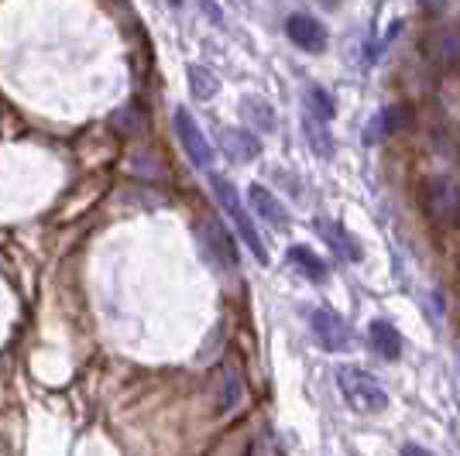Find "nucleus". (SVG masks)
Instances as JSON below:
<instances>
[{
  "mask_svg": "<svg viewBox=\"0 0 460 456\" xmlns=\"http://www.w3.org/2000/svg\"><path fill=\"white\" fill-rule=\"evenodd\" d=\"M210 186H213V196H217V203H220V206H224V213H227L230 220H234V230L241 233V241H244L251 254L258 258V265H269V250H265V241H261V233H258V227H254V220L248 216V209H244V203H241L237 189L230 186L227 179H220V175H213Z\"/></svg>",
  "mask_w": 460,
  "mask_h": 456,
  "instance_id": "nucleus-1",
  "label": "nucleus"
},
{
  "mask_svg": "<svg viewBox=\"0 0 460 456\" xmlns=\"http://www.w3.org/2000/svg\"><path fill=\"white\" fill-rule=\"evenodd\" d=\"M337 384H341V395L347 399V405L358 412H382L388 405V391L361 367H341Z\"/></svg>",
  "mask_w": 460,
  "mask_h": 456,
  "instance_id": "nucleus-2",
  "label": "nucleus"
},
{
  "mask_svg": "<svg viewBox=\"0 0 460 456\" xmlns=\"http://www.w3.org/2000/svg\"><path fill=\"white\" fill-rule=\"evenodd\" d=\"M422 206L440 224V227H457L460 224V186L447 175H429L422 182Z\"/></svg>",
  "mask_w": 460,
  "mask_h": 456,
  "instance_id": "nucleus-3",
  "label": "nucleus"
},
{
  "mask_svg": "<svg viewBox=\"0 0 460 456\" xmlns=\"http://www.w3.org/2000/svg\"><path fill=\"white\" fill-rule=\"evenodd\" d=\"M175 134H179V145H182V152L190 158L196 169H210L213 162V148L210 141H207V134L199 131V124L192 120L190 110H175Z\"/></svg>",
  "mask_w": 460,
  "mask_h": 456,
  "instance_id": "nucleus-4",
  "label": "nucleus"
},
{
  "mask_svg": "<svg viewBox=\"0 0 460 456\" xmlns=\"http://www.w3.org/2000/svg\"><path fill=\"white\" fill-rule=\"evenodd\" d=\"M309 329L323 350H347L350 346V326L333 309H309Z\"/></svg>",
  "mask_w": 460,
  "mask_h": 456,
  "instance_id": "nucleus-5",
  "label": "nucleus"
},
{
  "mask_svg": "<svg viewBox=\"0 0 460 456\" xmlns=\"http://www.w3.org/2000/svg\"><path fill=\"white\" fill-rule=\"evenodd\" d=\"M286 35L303 52H313V56L326 52V28L316 18H309V14H292L286 21Z\"/></svg>",
  "mask_w": 460,
  "mask_h": 456,
  "instance_id": "nucleus-6",
  "label": "nucleus"
},
{
  "mask_svg": "<svg viewBox=\"0 0 460 456\" xmlns=\"http://www.w3.org/2000/svg\"><path fill=\"white\" fill-rule=\"evenodd\" d=\"M248 199H251V206H254V213L269 224V227H275V230H288V209L279 203V196L271 189H265L261 182H251L248 186Z\"/></svg>",
  "mask_w": 460,
  "mask_h": 456,
  "instance_id": "nucleus-7",
  "label": "nucleus"
},
{
  "mask_svg": "<svg viewBox=\"0 0 460 456\" xmlns=\"http://www.w3.org/2000/svg\"><path fill=\"white\" fill-rule=\"evenodd\" d=\"M220 145H224L227 158H234V162H254L261 154V141L248 127H224L220 131Z\"/></svg>",
  "mask_w": 460,
  "mask_h": 456,
  "instance_id": "nucleus-8",
  "label": "nucleus"
},
{
  "mask_svg": "<svg viewBox=\"0 0 460 456\" xmlns=\"http://www.w3.org/2000/svg\"><path fill=\"white\" fill-rule=\"evenodd\" d=\"M316 227H320L326 244L333 248V254H341L344 261H361V244H358V241H354V237H350L337 220H320Z\"/></svg>",
  "mask_w": 460,
  "mask_h": 456,
  "instance_id": "nucleus-9",
  "label": "nucleus"
},
{
  "mask_svg": "<svg viewBox=\"0 0 460 456\" xmlns=\"http://www.w3.org/2000/svg\"><path fill=\"white\" fill-rule=\"evenodd\" d=\"M371 346L382 354L385 361H399L402 357V333L395 329L392 323H385V320H375L371 323Z\"/></svg>",
  "mask_w": 460,
  "mask_h": 456,
  "instance_id": "nucleus-10",
  "label": "nucleus"
},
{
  "mask_svg": "<svg viewBox=\"0 0 460 456\" xmlns=\"http://www.w3.org/2000/svg\"><path fill=\"white\" fill-rule=\"evenodd\" d=\"M303 134H306L309 148H313L316 158H330L333 154V137H330V124L326 120L303 110Z\"/></svg>",
  "mask_w": 460,
  "mask_h": 456,
  "instance_id": "nucleus-11",
  "label": "nucleus"
},
{
  "mask_svg": "<svg viewBox=\"0 0 460 456\" xmlns=\"http://www.w3.org/2000/svg\"><path fill=\"white\" fill-rule=\"evenodd\" d=\"M429 56L440 66H457L460 62V31H440L429 39Z\"/></svg>",
  "mask_w": 460,
  "mask_h": 456,
  "instance_id": "nucleus-12",
  "label": "nucleus"
},
{
  "mask_svg": "<svg viewBox=\"0 0 460 456\" xmlns=\"http://www.w3.org/2000/svg\"><path fill=\"white\" fill-rule=\"evenodd\" d=\"M288 261H292V267H299L309 282H323L326 278L323 258H316L309 248H288Z\"/></svg>",
  "mask_w": 460,
  "mask_h": 456,
  "instance_id": "nucleus-13",
  "label": "nucleus"
},
{
  "mask_svg": "<svg viewBox=\"0 0 460 456\" xmlns=\"http://www.w3.org/2000/svg\"><path fill=\"white\" fill-rule=\"evenodd\" d=\"M244 395V381H241V371H237V364L227 361L224 364V401H220V408L230 412L237 401Z\"/></svg>",
  "mask_w": 460,
  "mask_h": 456,
  "instance_id": "nucleus-14",
  "label": "nucleus"
},
{
  "mask_svg": "<svg viewBox=\"0 0 460 456\" xmlns=\"http://www.w3.org/2000/svg\"><path fill=\"white\" fill-rule=\"evenodd\" d=\"M244 117H248L251 124L258 127V131H275V114H271V107L265 100H258V96H244Z\"/></svg>",
  "mask_w": 460,
  "mask_h": 456,
  "instance_id": "nucleus-15",
  "label": "nucleus"
},
{
  "mask_svg": "<svg viewBox=\"0 0 460 456\" xmlns=\"http://www.w3.org/2000/svg\"><path fill=\"white\" fill-rule=\"evenodd\" d=\"M186 76H190V93L196 96V100H213V93H217V79H213L210 69L190 66Z\"/></svg>",
  "mask_w": 460,
  "mask_h": 456,
  "instance_id": "nucleus-16",
  "label": "nucleus"
},
{
  "mask_svg": "<svg viewBox=\"0 0 460 456\" xmlns=\"http://www.w3.org/2000/svg\"><path fill=\"white\" fill-rule=\"evenodd\" d=\"M306 110L330 124V120H333V100H330V93L320 90V86H309L306 90Z\"/></svg>",
  "mask_w": 460,
  "mask_h": 456,
  "instance_id": "nucleus-17",
  "label": "nucleus"
},
{
  "mask_svg": "<svg viewBox=\"0 0 460 456\" xmlns=\"http://www.w3.org/2000/svg\"><path fill=\"white\" fill-rule=\"evenodd\" d=\"M402 456H433V453H429V450H422V446H416V443H405Z\"/></svg>",
  "mask_w": 460,
  "mask_h": 456,
  "instance_id": "nucleus-18",
  "label": "nucleus"
},
{
  "mask_svg": "<svg viewBox=\"0 0 460 456\" xmlns=\"http://www.w3.org/2000/svg\"><path fill=\"white\" fill-rule=\"evenodd\" d=\"M422 4H426V7H433V11H440L443 7V0H422Z\"/></svg>",
  "mask_w": 460,
  "mask_h": 456,
  "instance_id": "nucleus-19",
  "label": "nucleus"
}]
</instances>
